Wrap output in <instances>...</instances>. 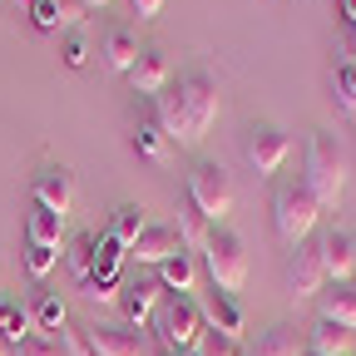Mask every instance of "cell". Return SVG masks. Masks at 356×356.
Instances as JSON below:
<instances>
[{
  "instance_id": "cell-41",
  "label": "cell",
  "mask_w": 356,
  "mask_h": 356,
  "mask_svg": "<svg viewBox=\"0 0 356 356\" xmlns=\"http://www.w3.org/2000/svg\"><path fill=\"white\" fill-rule=\"evenodd\" d=\"M163 356H198V346H188V351H163Z\"/></svg>"
},
{
  "instance_id": "cell-23",
  "label": "cell",
  "mask_w": 356,
  "mask_h": 356,
  "mask_svg": "<svg viewBox=\"0 0 356 356\" xmlns=\"http://www.w3.org/2000/svg\"><path fill=\"white\" fill-rule=\"evenodd\" d=\"M60 238H65V218L35 203V213H30V222H25V243H44V248H60Z\"/></svg>"
},
{
  "instance_id": "cell-30",
  "label": "cell",
  "mask_w": 356,
  "mask_h": 356,
  "mask_svg": "<svg viewBox=\"0 0 356 356\" xmlns=\"http://www.w3.org/2000/svg\"><path fill=\"white\" fill-rule=\"evenodd\" d=\"M79 292H84V302H95V307H114L124 287H119V282H95V277H84Z\"/></svg>"
},
{
  "instance_id": "cell-11",
  "label": "cell",
  "mask_w": 356,
  "mask_h": 356,
  "mask_svg": "<svg viewBox=\"0 0 356 356\" xmlns=\"http://www.w3.org/2000/svg\"><path fill=\"white\" fill-rule=\"evenodd\" d=\"M173 252H188L173 222H149V228L139 233V243L129 248V257H139V262H149V267H163Z\"/></svg>"
},
{
  "instance_id": "cell-9",
  "label": "cell",
  "mask_w": 356,
  "mask_h": 356,
  "mask_svg": "<svg viewBox=\"0 0 356 356\" xmlns=\"http://www.w3.org/2000/svg\"><path fill=\"white\" fill-rule=\"evenodd\" d=\"M30 198L40 203V208H50V213H70V203H74V173L70 168H60V163H44L40 173H35V184H30Z\"/></svg>"
},
{
  "instance_id": "cell-36",
  "label": "cell",
  "mask_w": 356,
  "mask_h": 356,
  "mask_svg": "<svg viewBox=\"0 0 356 356\" xmlns=\"http://www.w3.org/2000/svg\"><path fill=\"white\" fill-rule=\"evenodd\" d=\"M70 267H74V277H79V282L89 277V233H84V238L70 248Z\"/></svg>"
},
{
  "instance_id": "cell-29",
  "label": "cell",
  "mask_w": 356,
  "mask_h": 356,
  "mask_svg": "<svg viewBox=\"0 0 356 356\" xmlns=\"http://www.w3.org/2000/svg\"><path fill=\"white\" fill-rule=\"evenodd\" d=\"M55 262H60V248H44V243H25V273L35 282H44L55 273Z\"/></svg>"
},
{
  "instance_id": "cell-10",
  "label": "cell",
  "mask_w": 356,
  "mask_h": 356,
  "mask_svg": "<svg viewBox=\"0 0 356 356\" xmlns=\"http://www.w3.org/2000/svg\"><path fill=\"white\" fill-rule=\"evenodd\" d=\"M317 248H322V267H327V282H332V287L356 282V238H351V233L332 228Z\"/></svg>"
},
{
  "instance_id": "cell-28",
  "label": "cell",
  "mask_w": 356,
  "mask_h": 356,
  "mask_svg": "<svg viewBox=\"0 0 356 356\" xmlns=\"http://www.w3.org/2000/svg\"><path fill=\"white\" fill-rule=\"evenodd\" d=\"M332 89H337V104H341V114H346V119H356V60H341V65H337Z\"/></svg>"
},
{
  "instance_id": "cell-18",
  "label": "cell",
  "mask_w": 356,
  "mask_h": 356,
  "mask_svg": "<svg viewBox=\"0 0 356 356\" xmlns=\"http://www.w3.org/2000/svg\"><path fill=\"white\" fill-rule=\"evenodd\" d=\"M307 356H351V332L317 317V327L307 332Z\"/></svg>"
},
{
  "instance_id": "cell-43",
  "label": "cell",
  "mask_w": 356,
  "mask_h": 356,
  "mask_svg": "<svg viewBox=\"0 0 356 356\" xmlns=\"http://www.w3.org/2000/svg\"><path fill=\"white\" fill-rule=\"evenodd\" d=\"M0 297H6V287H0Z\"/></svg>"
},
{
  "instance_id": "cell-2",
  "label": "cell",
  "mask_w": 356,
  "mask_h": 356,
  "mask_svg": "<svg viewBox=\"0 0 356 356\" xmlns=\"http://www.w3.org/2000/svg\"><path fill=\"white\" fill-rule=\"evenodd\" d=\"M307 193L317 198L322 208H337L341 193H346V163H341V149L332 144V134H312L307 139V173H302Z\"/></svg>"
},
{
  "instance_id": "cell-39",
  "label": "cell",
  "mask_w": 356,
  "mask_h": 356,
  "mask_svg": "<svg viewBox=\"0 0 356 356\" xmlns=\"http://www.w3.org/2000/svg\"><path fill=\"white\" fill-rule=\"evenodd\" d=\"M337 6H341V20H346V25H356V0H337Z\"/></svg>"
},
{
  "instance_id": "cell-31",
  "label": "cell",
  "mask_w": 356,
  "mask_h": 356,
  "mask_svg": "<svg viewBox=\"0 0 356 356\" xmlns=\"http://www.w3.org/2000/svg\"><path fill=\"white\" fill-rule=\"evenodd\" d=\"M30 20H35V30H60L65 20H60V0H30Z\"/></svg>"
},
{
  "instance_id": "cell-7",
  "label": "cell",
  "mask_w": 356,
  "mask_h": 356,
  "mask_svg": "<svg viewBox=\"0 0 356 356\" xmlns=\"http://www.w3.org/2000/svg\"><path fill=\"white\" fill-rule=\"evenodd\" d=\"M287 154H292V144H287V134L277 124H252L243 134V159H248V168L257 178H273L287 163Z\"/></svg>"
},
{
  "instance_id": "cell-27",
  "label": "cell",
  "mask_w": 356,
  "mask_h": 356,
  "mask_svg": "<svg viewBox=\"0 0 356 356\" xmlns=\"http://www.w3.org/2000/svg\"><path fill=\"white\" fill-rule=\"evenodd\" d=\"M30 312H35V327H40V332H65V322H70V312H65V302H60L55 292H44Z\"/></svg>"
},
{
  "instance_id": "cell-33",
  "label": "cell",
  "mask_w": 356,
  "mask_h": 356,
  "mask_svg": "<svg viewBox=\"0 0 356 356\" xmlns=\"http://www.w3.org/2000/svg\"><path fill=\"white\" fill-rule=\"evenodd\" d=\"M65 356H99L89 341V327H65Z\"/></svg>"
},
{
  "instance_id": "cell-37",
  "label": "cell",
  "mask_w": 356,
  "mask_h": 356,
  "mask_svg": "<svg viewBox=\"0 0 356 356\" xmlns=\"http://www.w3.org/2000/svg\"><path fill=\"white\" fill-rule=\"evenodd\" d=\"M60 20H65V30L79 25L84 20V6H79V0H60Z\"/></svg>"
},
{
  "instance_id": "cell-26",
  "label": "cell",
  "mask_w": 356,
  "mask_h": 356,
  "mask_svg": "<svg viewBox=\"0 0 356 356\" xmlns=\"http://www.w3.org/2000/svg\"><path fill=\"white\" fill-rule=\"evenodd\" d=\"M243 356H302V341H297L292 327H273V332H262L257 346L243 351Z\"/></svg>"
},
{
  "instance_id": "cell-1",
  "label": "cell",
  "mask_w": 356,
  "mask_h": 356,
  "mask_svg": "<svg viewBox=\"0 0 356 356\" xmlns=\"http://www.w3.org/2000/svg\"><path fill=\"white\" fill-rule=\"evenodd\" d=\"M218 84L203 74V70H188V74H178L168 79V89L154 99V119L163 129V139L178 144V149H198L203 144V134L213 129L218 119Z\"/></svg>"
},
{
  "instance_id": "cell-20",
  "label": "cell",
  "mask_w": 356,
  "mask_h": 356,
  "mask_svg": "<svg viewBox=\"0 0 356 356\" xmlns=\"http://www.w3.org/2000/svg\"><path fill=\"white\" fill-rule=\"evenodd\" d=\"M134 154L139 159H149V163H163L168 159V139H163V129H159V119L154 114H139V124H134Z\"/></svg>"
},
{
  "instance_id": "cell-16",
  "label": "cell",
  "mask_w": 356,
  "mask_h": 356,
  "mask_svg": "<svg viewBox=\"0 0 356 356\" xmlns=\"http://www.w3.org/2000/svg\"><path fill=\"white\" fill-rule=\"evenodd\" d=\"M99 55H104L109 70L129 74L134 60H139V35H134L129 25H109V30H104V44H99Z\"/></svg>"
},
{
  "instance_id": "cell-38",
  "label": "cell",
  "mask_w": 356,
  "mask_h": 356,
  "mask_svg": "<svg viewBox=\"0 0 356 356\" xmlns=\"http://www.w3.org/2000/svg\"><path fill=\"white\" fill-rule=\"evenodd\" d=\"M129 6H134V15H139V20H154V15L163 10V0H129Z\"/></svg>"
},
{
  "instance_id": "cell-42",
  "label": "cell",
  "mask_w": 356,
  "mask_h": 356,
  "mask_svg": "<svg viewBox=\"0 0 356 356\" xmlns=\"http://www.w3.org/2000/svg\"><path fill=\"white\" fill-rule=\"evenodd\" d=\"M79 6H109V0H79Z\"/></svg>"
},
{
  "instance_id": "cell-24",
  "label": "cell",
  "mask_w": 356,
  "mask_h": 356,
  "mask_svg": "<svg viewBox=\"0 0 356 356\" xmlns=\"http://www.w3.org/2000/svg\"><path fill=\"white\" fill-rule=\"evenodd\" d=\"M322 317H327V322H337V327H346V332H356V282H346V287H332V292H327Z\"/></svg>"
},
{
  "instance_id": "cell-5",
  "label": "cell",
  "mask_w": 356,
  "mask_h": 356,
  "mask_svg": "<svg viewBox=\"0 0 356 356\" xmlns=\"http://www.w3.org/2000/svg\"><path fill=\"white\" fill-rule=\"evenodd\" d=\"M154 332H159L163 351H188V346H198L203 332H208V327H203V312H198V297H168V302H159Z\"/></svg>"
},
{
  "instance_id": "cell-14",
  "label": "cell",
  "mask_w": 356,
  "mask_h": 356,
  "mask_svg": "<svg viewBox=\"0 0 356 356\" xmlns=\"http://www.w3.org/2000/svg\"><path fill=\"white\" fill-rule=\"evenodd\" d=\"M129 84H134V95H163L168 89V60L159 55V50H139V60H134V70H129Z\"/></svg>"
},
{
  "instance_id": "cell-40",
  "label": "cell",
  "mask_w": 356,
  "mask_h": 356,
  "mask_svg": "<svg viewBox=\"0 0 356 356\" xmlns=\"http://www.w3.org/2000/svg\"><path fill=\"white\" fill-rule=\"evenodd\" d=\"M0 356H15V346H10V337L0 332Z\"/></svg>"
},
{
  "instance_id": "cell-22",
  "label": "cell",
  "mask_w": 356,
  "mask_h": 356,
  "mask_svg": "<svg viewBox=\"0 0 356 356\" xmlns=\"http://www.w3.org/2000/svg\"><path fill=\"white\" fill-rule=\"evenodd\" d=\"M173 228H178V238H184V248H188L193 257H203V248H208V238H213V222H208L193 203L178 208V222H173Z\"/></svg>"
},
{
  "instance_id": "cell-44",
  "label": "cell",
  "mask_w": 356,
  "mask_h": 356,
  "mask_svg": "<svg viewBox=\"0 0 356 356\" xmlns=\"http://www.w3.org/2000/svg\"><path fill=\"white\" fill-rule=\"evenodd\" d=\"M351 60H356V55H351Z\"/></svg>"
},
{
  "instance_id": "cell-34",
  "label": "cell",
  "mask_w": 356,
  "mask_h": 356,
  "mask_svg": "<svg viewBox=\"0 0 356 356\" xmlns=\"http://www.w3.org/2000/svg\"><path fill=\"white\" fill-rule=\"evenodd\" d=\"M15 356H60V346L50 341V337H25V341H15Z\"/></svg>"
},
{
  "instance_id": "cell-21",
  "label": "cell",
  "mask_w": 356,
  "mask_h": 356,
  "mask_svg": "<svg viewBox=\"0 0 356 356\" xmlns=\"http://www.w3.org/2000/svg\"><path fill=\"white\" fill-rule=\"evenodd\" d=\"M144 228H149V218H144V208H139V203H119V208H114V218H109V238H114L124 252L139 243V233H144Z\"/></svg>"
},
{
  "instance_id": "cell-25",
  "label": "cell",
  "mask_w": 356,
  "mask_h": 356,
  "mask_svg": "<svg viewBox=\"0 0 356 356\" xmlns=\"http://www.w3.org/2000/svg\"><path fill=\"white\" fill-rule=\"evenodd\" d=\"M0 332H6L10 341H25L35 337V312L25 302H10V297H0Z\"/></svg>"
},
{
  "instance_id": "cell-32",
  "label": "cell",
  "mask_w": 356,
  "mask_h": 356,
  "mask_svg": "<svg viewBox=\"0 0 356 356\" xmlns=\"http://www.w3.org/2000/svg\"><path fill=\"white\" fill-rule=\"evenodd\" d=\"M198 356H243V346H238L233 337H222V332H203Z\"/></svg>"
},
{
  "instance_id": "cell-8",
  "label": "cell",
  "mask_w": 356,
  "mask_h": 356,
  "mask_svg": "<svg viewBox=\"0 0 356 356\" xmlns=\"http://www.w3.org/2000/svg\"><path fill=\"white\" fill-rule=\"evenodd\" d=\"M282 282H287V292H292L297 302L317 297V292L327 287L322 248H317V243H302V248H292V257H287V267H282Z\"/></svg>"
},
{
  "instance_id": "cell-13",
  "label": "cell",
  "mask_w": 356,
  "mask_h": 356,
  "mask_svg": "<svg viewBox=\"0 0 356 356\" xmlns=\"http://www.w3.org/2000/svg\"><path fill=\"white\" fill-rule=\"evenodd\" d=\"M159 277H144V282H129L124 292H119V307H124V317H129V327H144V322H154V312H159Z\"/></svg>"
},
{
  "instance_id": "cell-4",
  "label": "cell",
  "mask_w": 356,
  "mask_h": 356,
  "mask_svg": "<svg viewBox=\"0 0 356 356\" xmlns=\"http://www.w3.org/2000/svg\"><path fill=\"white\" fill-rule=\"evenodd\" d=\"M317 218H322V203L307 193V184H282L273 193V228L287 248H302L317 228Z\"/></svg>"
},
{
  "instance_id": "cell-6",
  "label": "cell",
  "mask_w": 356,
  "mask_h": 356,
  "mask_svg": "<svg viewBox=\"0 0 356 356\" xmlns=\"http://www.w3.org/2000/svg\"><path fill=\"white\" fill-rule=\"evenodd\" d=\"M188 203L218 228V222L233 213V178L222 173L218 163H198V168L188 173Z\"/></svg>"
},
{
  "instance_id": "cell-19",
  "label": "cell",
  "mask_w": 356,
  "mask_h": 356,
  "mask_svg": "<svg viewBox=\"0 0 356 356\" xmlns=\"http://www.w3.org/2000/svg\"><path fill=\"white\" fill-rule=\"evenodd\" d=\"M89 341H95L99 356H144L139 332H129V327H89Z\"/></svg>"
},
{
  "instance_id": "cell-17",
  "label": "cell",
  "mask_w": 356,
  "mask_h": 356,
  "mask_svg": "<svg viewBox=\"0 0 356 356\" xmlns=\"http://www.w3.org/2000/svg\"><path fill=\"white\" fill-rule=\"evenodd\" d=\"M119 262H124V248L109 233H89V277L95 282H119Z\"/></svg>"
},
{
  "instance_id": "cell-3",
  "label": "cell",
  "mask_w": 356,
  "mask_h": 356,
  "mask_svg": "<svg viewBox=\"0 0 356 356\" xmlns=\"http://www.w3.org/2000/svg\"><path fill=\"white\" fill-rule=\"evenodd\" d=\"M203 273H208V282H213V292H222V297H233V292H243V282H248V252H243V238L233 233V228H213V238H208V248H203Z\"/></svg>"
},
{
  "instance_id": "cell-15",
  "label": "cell",
  "mask_w": 356,
  "mask_h": 356,
  "mask_svg": "<svg viewBox=\"0 0 356 356\" xmlns=\"http://www.w3.org/2000/svg\"><path fill=\"white\" fill-rule=\"evenodd\" d=\"M159 287L173 292V297H193V292H198V257H193V252H173V257L159 267Z\"/></svg>"
},
{
  "instance_id": "cell-12",
  "label": "cell",
  "mask_w": 356,
  "mask_h": 356,
  "mask_svg": "<svg viewBox=\"0 0 356 356\" xmlns=\"http://www.w3.org/2000/svg\"><path fill=\"white\" fill-rule=\"evenodd\" d=\"M198 312H203V327H208V332H222V337L243 341V327H248V317H243L238 297H222V292H203V297H198Z\"/></svg>"
},
{
  "instance_id": "cell-35",
  "label": "cell",
  "mask_w": 356,
  "mask_h": 356,
  "mask_svg": "<svg viewBox=\"0 0 356 356\" xmlns=\"http://www.w3.org/2000/svg\"><path fill=\"white\" fill-rule=\"evenodd\" d=\"M60 55H65V65H70V70H79V65L89 60V44H84V35H70Z\"/></svg>"
}]
</instances>
